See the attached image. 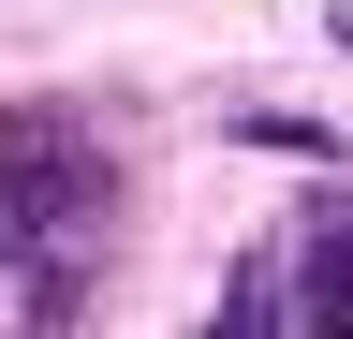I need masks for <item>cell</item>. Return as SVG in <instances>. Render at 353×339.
<instances>
[{"mask_svg":"<svg viewBox=\"0 0 353 339\" xmlns=\"http://www.w3.org/2000/svg\"><path fill=\"white\" fill-rule=\"evenodd\" d=\"M339 59H353V0H339Z\"/></svg>","mask_w":353,"mask_h":339,"instance_id":"3957f363","label":"cell"},{"mask_svg":"<svg viewBox=\"0 0 353 339\" xmlns=\"http://www.w3.org/2000/svg\"><path fill=\"white\" fill-rule=\"evenodd\" d=\"M309 310H324V325H353V236H339V222L309 236Z\"/></svg>","mask_w":353,"mask_h":339,"instance_id":"6da1fadb","label":"cell"},{"mask_svg":"<svg viewBox=\"0 0 353 339\" xmlns=\"http://www.w3.org/2000/svg\"><path fill=\"white\" fill-rule=\"evenodd\" d=\"M236 133H250V148H280V162H324V148H339L324 118H236Z\"/></svg>","mask_w":353,"mask_h":339,"instance_id":"7a4b0ae2","label":"cell"}]
</instances>
